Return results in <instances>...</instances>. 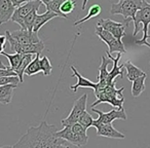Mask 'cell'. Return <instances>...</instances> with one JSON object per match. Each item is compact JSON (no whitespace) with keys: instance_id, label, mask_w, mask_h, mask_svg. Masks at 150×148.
Segmentation results:
<instances>
[{"instance_id":"6da1fadb","label":"cell","mask_w":150,"mask_h":148,"mask_svg":"<svg viewBox=\"0 0 150 148\" xmlns=\"http://www.w3.org/2000/svg\"><path fill=\"white\" fill-rule=\"evenodd\" d=\"M57 125H48L42 120L37 127H31L19 141L13 144V148H70L73 144L63 138L57 137Z\"/></svg>"},{"instance_id":"7a4b0ae2","label":"cell","mask_w":150,"mask_h":148,"mask_svg":"<svg viewBox=\"0 0 150 148\" xmlns=\"http://www.w3.org/2000/svg\"><path fill=\"white\" fill-rule=\"evenodd\" d=\"M125 91V88H121L117 90L115 88V81L110 84H107L105 88L101 90L95 91V95L97 97V101L92 104V108L101 103H108L112 107H115L117 109L123 108V102L125 99L122 96V92Z\"/></svg>"},{"instance_id":"3957f363","label":"cell","mask_w":150,"mask_h":148,"mask_svg":"<svg viewBox=\"0 0 150 148\" xmlns=\"http://www.w3.org/2000/svg\"><path fill=\"white\" fill-rule=\"evenodd\" d=\"M134 22V33L133 35L136 36L138 32L143 30V37L140 40H136L135 43L138 45H146L150 47V43L147 42L148 39V29L150 25V3L146 2L139 11L136 13L135 17L133 19Z\"/></svg>"},{"instance_id":"277c9868","label":"cell","mask_w":150,"mask_h":148,"mask_svg":"<svg viewBox=\"0 0 150 148\" xmlns=\"http://www.w3.org/2000/svg\"><path fill=\"white\" fill-rule=\"evenodd\" d=\"M146 0H118V3L111 4V15H121L125 19V23L129 25L133 21L136 13L146 4Z\"/></svg>"},{"instance_id":"5b68a950","label":"cell","mask_w":150,"mask_h":148,"mask_svg":"<svg viewBox=\"0 0 150 148\" xmlns=\"http://www.w3.org/2000/svg\"><path fill=\"white\" fill-rule=\"evenodd\" d=\"M7 42L11 46V50L13 52H19L21 55H40L44 50L43 41L36 42V43H19L16 41L11 35V31L5 32Z\"/></svg>"},{"instance_id":"8992f818","label":"cell","mask_w":150,"mask_h":148,"mask_svg":"<svg viewBox=\"0 0 150 148\" xmlns=\"http://www.w3.org/2000/svg\"><path fill=\"white\" fill-rule=\"evenodd\" d=\"M95 33L96 35L102 40L103 42L108 45L109 48V52L113 54V52H121V54H125V47L123 45L122 41L119 39H117L116 37L112 35L109 31L105 30L103 27L97 25L96 26V30H95Z\"/></svg>"},{"instance_id":"52a82bcc","label":"cell","mask_w":150,"mask_h":148,"mask_svg":"<svg viewBox=\"0 0 150 148\" xmlns=\"http://www.w3.org/2000/svg\"><path fill=\"white\" fill-rule=\"evenodd\" d=\"M86 103H88V94H83L81 97H79L77 100L75 101L74 105L72 107V110L69 113L68 116L61 120V123H62L63 127L72 125L74 123H78L80 116L86 109Z\"/></svg>"},{"instance_id":"ba28073f","label":"cell","mask_w":150,"mask_h":148,"mask_svg":"<svg viewBox=\"0 0 150 148\" xmlns=\"http://www.w3.org/2000/svg\"><path fill=\"white\" fill-rule=\"evenodd\" d=\"M93 112H96L99 115L98 118L94 119L93 123V127H96L99 125H104V123H112L113 120L115 119H122V120H127V113L125 111V108L121 109H112L109 112H103L101 110H98L95 107L92 108Z\"/></svg>"},{"instance_id":"9c48e42d","label":"cell","mask_w":150,"mask_h":148,"mask_svg":"<svg viewBox=\"0 0 150 148\" xmlns=\"http://www.w3.org/2000/svg\"><path fill=\"white\" fill-rule=\"evenodd\" d=\"M41 4H42V2L40 0H33V1H28V2L16 7L11 21H13V23H17L18 25H20L21 29H25L24 18H25L28 13H31V11H35V9L38 11V8H39Z\"/></svg>"},{"instance_id":"30bf717a","label":"cell","mask_w":150,"mask_h":148,"mask_svg":"<svg viewBox=\"0 0 150 148\" xmlns=\"http://www.w3.org/2000/svg\"><path fill=\"white\" fill-rule=\"evenodd\" d=\"M57 137L63 138L64 140L68 141L69 143L73 144L76 147H81L84 146L88 143V137H82L79 136L78 134H76L74 131L72 130L71 125H66L64 127V129L61 130V131H57Z\"/></svg>"},{"instance_id":"8fae6325","label":"cell","mask_w":150,"mask_h":148,"mask_svg":"<svg viewBox=\"0 0 150 148\" xmlns=\"http://www.w3.org/2000/svg\"><path fill=\"white\" fill-rule=\"evenodd\" d=\"M97 25L101 26L105 30L109 31L114 37H116L119 40H121L122 37L125 36V28L127 27L125 23H118V22H114L110 19H101Z\"/></svg>"},{"instance_id":"7c38bea8","label":"cell","mask_w":150,"mask_h":148,"mask_svg":"<svg viewBox=\"0 0 150 148\" xmlns=\"http://www.w3.org/2000/svg\"><path fill=\"white\" fill-rule=\"evenodd\" d=\"M11 35L19 43H36V42L41 41L40 38L38 37L37 32L29 31V30L25 29L11 32Z\"/></svg>"},{"instance_id":"4fadbf2b","label":"cell","mask_w":150,"mask_h":148,"mask_svg":"<svg viewBox=\"0 0 150 148\" xmlns=\"http://www.w3.org/2000/svg\"><path fill=\"white\" fill-rule=\"evenodd\" d=\"M97 129V136L99 137H106L111 139H125V136L122 133L118 132L112 123H104V125H99L96 127Z\"/></svg>"},{"instance_id":"5bb4252c","label":"cell","mask_w":150,"mask_h":148,"mask_svg":"<svg viewBox=\"0 0 150 148\" xmlns=\"http://www.w3.org/2000/svg\"><path fill=\"white\" fill-rule=\"evenodd\" d=\"M106 55L108 58L111 59V61H113V67L110 72H109V75H108V84H112V82L115 81V78L118 77V76L120 78L123 77V68H125V66H123V64L120 65V66L118 65V61L120 60L122 54L121 52H117V56L114 58V57L111 56V54L108 50L106 52Z\"/></svg>"},{"instance_id":"9a60e30c","label":"cell","mask_w":150,"mask_h":148,"mask_svg":"<svg viewBox=\"0 0 150 148\" xmlns=\"http://www.w3.org/2000/svg\"><path fill=\"white\" fill-rule=\"evenodd\" d=\"M70 69L72 70V72H73V76H75V77L77 78V82H76V84H75L74 86H70V90L73 91V93H76V92H77V89L78 88L93 89V90H94V89L96 88L97 82H93V81H91L90 79H88V78L83 77V76H82L81 74H80V73L77 71V69L75 68V66L71 65Z\"/></svg>"},{"instance_id":"2e32d148","label":"cell","mask_w":150,"mask_h":148,"mask_svg":"<svg viewBox=\"0 0 150 148\" xmlns=\"http://www.w3.org/2000/svg\"><path fill=\"white\" fill-rule=\"evenodd\" d=\"M15 9L11 0H0V26L11 21Z\"/></svg>"},{"instance_id":"e0dca14e","label":"cell","mask_w":150,"mask_h":148,"mask_svg":"<svg viewBox=\"0 0 150 148\" xmlns=\"http://www.w3.org/2000/svg\"><path fill=\"white\" fill-rule=\"evenodd\" d=\"M18 88V84H9L0 86V103L3 105H7L11 102L13 96V91Z\"/></svg>"},{"instance_id":"ac0fdd59","label":"cell","mask_w":150,"mask_h":148,"mask_svg":"<svg viewBox=\"0 0 150 148\" xmlns=\"http://www.w3.org/2000/svg\"><path fill=\"white\" fill-rule=\"evenodd\" d=\"M54 18H59V16L57 15L56 13H52V11H46L44 13L37 15L35 23H34V26H33V31L38 32L47 22H50V20L54 19Z\"/></svg>"},{"instance_id":"d6986e66","label":"cell","mask_w":150,"mask_h":148,"mask_svg":"<svg viewBox=\"0 0 150 148\" xmlns=\"http://www.w3.org/2000/svg\"><path fill=\"white\" fill-rule=\"evenodd\" d=\"M125 69L127 70V78L129 81H133L136 78L140 77V76L146 75V73L143 72L140 68H138L137 66L133 64L131 61H127L125 63H123Z\"/></svg>"},{"instance_id":"ffe728a7","label":"cell","mask_w":150,"mask_h":148,"mask_svg":"<svg viewBox=\"0 0 150 148\" xmlns=\"http://www.w3.org/2000/svg\"><path fill=\"white\" fill-rule=\"evenodd\" d=\"M32 60H33V55H31V54L23 55L21 63H20V65L18 66V68H16L15 71H16V73H17V75L19 76L21 84H24V74H25V70Z\"/></svg>"},{"instance_id":"44dd1931","label":"cell","mask_w":150,"mask_h":148,"mask_svg":"<svg viewBox=\"0 0 150 148\" xmlns=\"http://www.w3.org/2000/svg\"><path fill=\"white\" fill-rule=\"evenodd\" d=\"M147 77V74L143 76H140V77L136 78L135 80H133V84H132V96L137 98L139 97L142 93L145 91L146 86H145V80Z\"/></svg>"},{"instance_id":"7402d4cb","label":"cell","mask_w":150,"mask_h":148,"mask_svg":"<svg viewBox=\"0 0 150 148\" xmlns=\"http://www.w3.org/2000/svg\"><path fill=\"white\" fill-rule=\"evenodd\" d=\"M111 63L110 58H106V57H102V62L99 67V75H98V81H106L108 82V75L109 71L107 69V67L109 66V64Z\"/></svg>"},{"instance_id":"603a6c76","label":"cell","mask_w":150,"mask_h":148,"mask_svg":"<svg viewBox=\"0 0 150 148\" xmlns=\"http://www.w3.org/2000/svg\"><path fill=\"white\" fill-rule=\"evenodd\" d=\"M41 72V65H40L39 55H35V58L30 62L25 70V74L28 76H33L37 73Z\"/></svg>"},{"instance_id":"cb8c5ba5","label":"cell","mask_w":150,"mask_h":148,"mask_svg":"<svg viewBox=\"0 0 150 148\" xmlns=\"http://www.w3.org/2000/svg\"><path fill=\"white\" fill-rule=\"evenodd\" d=\"M101 11H102V7H101L100 5H99V4H93L92 6H91L90 8H88V15H86L84 18H82V19H80V20H78V21H76L74 24H73V25H74V26H78V25H80V24L84 23V22L88 21V20L94 19V18H96V17H98V16H100Z\"/></svg>"},{"instance_id":"d4e9b609","label":"cell","mask_w":150,"mask_h":148,"mask_svg":"<svg viewBox=\"0 0 150 148\" xmlns=\"http://www.w3.org/2000/svg\"><path fill=\"white\" fill-rule=\"evenodd\" d=\"M65 0H50L47 4H45L46 11H50L52 13H56L59 16V18H64L68 19V16H65L61 13V5L63 4Z\"/></svg>"},{"instance_id":"484cf974","label":"cell","mask_w":150,"mask_h":148,"mask_svg":"<svg viewBox=\"0 0 150 148\" xmlns=\"http://www.w3.org/2000/svg\"><path fill=\"white\" fill-rule=\"evenodd\" d=\"M1 55H3L4 57H6L9 61V65H11V68L13 69V71L16 70V68H18V66L20 65L22 60V57L23 55L19 54V52H13V54H7L5 52H2Z\"/></svg>"},{"instance_id":"4316f807","label":"cell","mask_w":150,"mask_h":148,"mask_svg":"<svg viewBox=\"0 0 150 148\" xmlns=\"http://www.w3.org/2000/svg\"><path fill=\"white\" fill-rule=\"evenodd\" d=\"M37 9L31 11L30 13H28L25 18H24V25H25V29L29 30V31H33V26L35 23L36 17H37Z\"/></svg>"},{"instance_id":"83f0119b","label":"cell","mask_w":150,"mask_h":148,"mask_svg":"<svg viewBox=\"0 0 150 148\" xmlns=\"http://www.w3.org/2000/svg\"><path fill=\"white\" fill-rule=\"evenodd\" d=\"M40 65H41V72L43 73L44 76H50L52 74V66L50 59L46 56H43L40 59Z\"/></svg>"},{"instance_id":"f1b7e54d","label":"cell","mask_w":150,"mask_h":148,"mask_svg":"<svg viewBox=\"0 0 150 148\" xmlns=\"http://www.w3.org/2000/svg\"><path fill=\"white\" fill-rule=\"evenodd\" d=\"M76 7V1L75 0H65L63 4L61 5V13L65 16L71 13Z\"/></svg>"},{"instance_id":"f546056e","label":"cell","mask_w":150,"mask_h":148,"mask_svg":"<svg viewBox=\"0 0 150 148\" xmlns=\"http://www.w3.org/2000/svg\"><path fill=\"white\" fill-rule=\"evenodd\" d=\"M78 123H80V125H82V127H84L86 130L90 129L91 127H93V123H94V118H93V116L90 114V113L88 112V111H84L83 113H82V115L80 116L79 120H78Z\"/></svg>"},{"instance_id":"4dcf8cb0","label":"cell","mask_w":150,"mask_h":148,"mask_svg":"<svg viewBox=\"0 0 150 148\" xmlns=\"http://www.w3.org/2000/svg\"><path fill=\"white\" fill-rule=\"evenodd\" d=\"M9 84H21L19 76L16 75V76H2V77H0V86Z\"/></svg>"},{"instance_id":"1f68e13d","label":"cell","mask_w":150,"mask_h":148,"mask_svg":"<svg viewBox=\"0 0 150 148\" xmlns=\"http://www.w3.org/2000/svg\"><path fill=\"white\" fill-rule=\"evenodd\" d=\"M28 1H33V0H11V2H13V4L15 5L16 7L20 6V5L24 4V3L28 2Z\"/></svg>"},{"instance_id":"d6a6232c","label":"cell","mask_w":150,"mask_h":148,"mask_svg":"<svg viewBox=\"0 0 150 148\" xmlns=\"http://www.w3.org/2000/svg\"><path fill=\"white\" fill-rule=\"evenodd\" d=\"M6 42H7L6 35H0V44L5 45V43H6Z\"/></svg>"},{"instance_id":"836d02e7","label":"cell","mask_w":150,"mask_h":148,"mask_svg":"<svg viewBox=\"0 0 150 148\" xmlns=\"http://www.w3.org/2000/svg\"><path fill=\"white\" fill-rule=\"evenodd\" d=\"M4 50V45H2V44H0V55H1V52Z\"/></svg>"},{"instance_id":"e575fe53","label":"cell","mask_w":150,"mask_h":148,"mask_svg":"<svg viewBox=\"0 0 150 148\" xmlns=\"http://www.w3.org/2000/svg\"><path fill=\"white\" fill-rule=\"evenodd\" d=\"M40 1H41V2H42V3H43V4H44V5H45V4H47V3H48V2H50V0H40Z\"/></svg>"},{"instance_id":"d590c367","label":"cell","mask_w":150,"mask_h":148,"mask_svg":"<svg viewBox=\"0 0 150 148\" xmlns=\"http://www.w3.org/2000/svg\"><path fill=\"white\" fill-rule=\"evenodd\" d=\"M148 38H150V34H149V35H148Z\"/></svg>"}]
</instances>
